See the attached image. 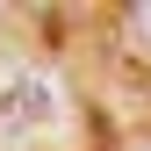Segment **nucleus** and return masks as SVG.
Here are the masks:
<instances>
[{
	"instance_id": "obj_1",
	"label": "nucleus",
	"mask_w": 151,
	"mask_h": 151,
	"mask_svg": "<svg viewBox=\"0 0 151 151\" xmlns=\"http://www.w3.org/2000/svg\"><path fill=\"white\" fill-rule=\"evenodd\" d=\"M129 43L151 58V0H137V7H129Z\"/></svg>"
}]
</instances>
